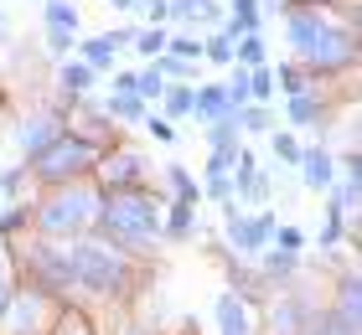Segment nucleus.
Returning <instances> with one entry per match:
<instances>
[{
	"mask_svg": "<svg viewBox=\"0 0 362 335\" xmlns=\"http://www.w3.org/2000/svg\"><path fill=\"white\" fill-rule=\"evenodd\" d=\"M166 109H171V114H187V109H192V93H187V88H166Z\"/></svg>",
	"mask_w": 362,
	"mask_h": 335,
	"instance_id": "nucleus-24",
	"label": "nucleus"
},
{
	"mask_svg": "<svg viewBox=\"0 0 362 335\" xmlns=\"http://www.w3.org/2000/svg\"><path fill=\"white\" fill-rule=\"evenodd\" d=\"M285 31H290L295 52H300L305 62H316V67L352 62V31H341L337 21H326V11H290Z\"/></svg>",
	"mask_w": 362,
	"mask_h": 335,
	"instance_id": "nucleus-1",
	"label": "nucleus"
},
{
	"mask_svg": "<svg viewBox=\"0 0 362 335\" xmlns=\"http://www.w3.org/2000/svg\"><path fill=\"white\" fill-rule=\"evenodd\" d=\"M166 11L187 16V21H197V16H212V6H207V0H176V6H166Z\"/></svg>",
	"mask_w": 362,
	"mask_h": 335,
	"instance_id": "nucleus-18",
	"label": "nucleus"
},
{
	"mask_svg": "<svg viewBox=\"0 0 362 335\" xmlns=\"http://www.w3.org/2000/svg\"><path fill=\"white\" fill-rule=\"evenodd\" d=\"M207 57H212V62H228V57H233V37H212Z\"/></svg>",
	"mask_w": 362,
	"mask_h": 335,
	"instance_id": "nucleus-26",
	"label": "nucleus"
},
{
	"mask_svg": "<svg viewBox=\"0 0 362 335\" xmlns=\"http://www.w3.org/2000/svg\"><path fill=\"white\" fill-rule=\"evenodd\" d=\"M166 47L176 57H197V52H202V42H192V37H166Z\"/></svg>",
	"mask_w": 362,
	"mask_h": 335,
	"instance_id": "nucleus-23",
	"label": "nucleus"
},
{
	"mask_svg": "<svg viewBox=\"0 0 362 335\" xmlns=\"http://www.w3.org/2000/svg\"><path fill=\"white\" fill-rule=\"evenodd\" d=\"M135 47H140V52H145V57H156V52H166V31H160V26H156V31H145V37H140Z\"/></svg>",
	"mask_w": 362,
	"mask_h": 335,
	"instance_id": "nucleus-20",
	"label": "nucleus"
},
{
	"mask_svg": "<svg viewBox=\"0 0 362 335\" xmlns=\"http://www.w3.org/2000/svg\"><path fill=\"white\" fill-rule=\"evenodd\" d=\"M300 165H305V181L316 191H326L337 181V165H332V155H326V150H300Z\"/></svg>",
	"mask_w": 362,
	"mask_h": 335,
	"instance_id": "nucleus-12",
	"label": "nucleus"
},
{
	"mask_svg": "<svg viewBox=\"0 0 362 335\" xmlns=\"http://www.w3.org/2000/svg\"><path fill=\"white\" fill-rule=\"evenodd\" d=\"M341 325H347V330H357V279H347V284H341Z\"/></svg>",
	"mask_w": 362,
	"mask_h": 335,
	"instance_id": "nucleus-16",
	"label": "nucleus"
},
{
	"mask_svg": "<svg viewBox=\"0 0 362 335\" xmlns=\"http://www.w3.org/2000/svg\"><path fill=\"white\" fill-rule=\"evenodd\" d=\"M124 42H135L129 31H109V37H93V42H83V62L88 67H109V57L119 52Z\"/></svg>",
	"mask_w": 362,
	"mask_h": 335,
	"instance_id": "nucleus-11",
	"label": "nucleus"
},
{
	"mask_svg": "<svg viewBox=\"0 0 362 335\" xmlns=\"http://www.w3.org/2000/svg\"><path fill=\"white\" fill-rule=\"evenodd\" d=\"M11 299H16V289H11V268H6V258H0V320L11 315Z\"/></svg>",
	"mask_w": 362,
	"mask_h": 335,
	"instance_id": "nucleus-19",
	"label": "nucleus"
},
{
	"mask_svg": "<svg viewBox=\"0 0 362 335\" xmlns=\"http://www.w3.org/2000/svg\"><path fill=\"white\" fill-rule=\"evenodd\" d=\"M93 217H98V196L88 186H78V181H62L37 207V227L42 232H83Z\"/></svg>",
	"mask_w": 362,
	"mask_h": 335,
	"instance_id": "nucleus-3",
	"label": "nucleus"
},
{
	"mask_svg": "<svg viewBox=\"0 0 362 335\" xmlns=\"http://www.w3.org/2000/svg\"><path fill=\"white\" fill-rule=\"evenodd\" d=\"M274 248H290V253H295V248H300V232H295V227H285V232H279V243Z\"/></svg>",
	"mask_w": 362,
	"mask_h": 335,
	"instance_id": "nucleus-31",
	"label": "nucleus"
},
{
	"mask_svg": "<svg viewBox=\"0 0 362 335\" xmlns=\"http://www.w3.org/2000/svg\"><path fill=\"white\" fill-rule=\"evenodd\" d=\"M98 222H104V232H109V238H119V243H151L160 232V212H156L151 196L119 191L104 212H98Z\"/></svg>",
	"mask_w": 362,
	"mask_h": 335,
	"instance_id": "nucleus-2",
	"label": "nucleus"
},
{
	"mask_svg": "<svg viewBox=\"0 0 362 335\" xmlns=\"http://www.w3.org/2000/svg\"><path fill=\"white\" fill-rule=\"evenodd\" d=\"M192 109L202 114V119H228V114H238L233 104H228V88H202V93H192Z\"/></svg>",
	"mask_w": 362,
	"mask_h": 335,
	"instance_id": "nucleus-13",
	"label": "nucleus"
},
{
	"mask_svg": "<svg viewBox=\"0 0 362 335\" xmlns=\"http://www.w3.org/2000/svg\"><path fill=\"white\" fill-rule=\"evenodd\" d=\"M305 335H357V330H347V325H332V320H326V325H310Z\"/></svg>",
	"mask_w": 362,
	"mask_h": 335,
	"instance_id": "nucleus-29",
	"label": "nucleus"
},
{
	"mask_svg": "<svg viewBox=\"0 0 362 335\" xmlns=\"http://www.w3.org/2000/svg\"><path fill=\"white\" fill-rule=\"evenodd\" d=\"M57 134H62L57 114H31V119L21 124V150H31V155H37V150H47Z\"/></svg>",
	"mask_w": 362,
	"mask_h": 335,
	"instance_id": "nucleus-10",
	"label": "nucleus"
},
{
	"mask_svg": "<svg viewBox=\"0 0 362 335\" xmlns=\"http://www.w3.org/2000/svg\"><path fill=\"white\" fill-rule=\"evenodd\" d=\"M259 57H264V47H259V31H249V37H243V62L259 67Z\"/></svg>",
	"mask_w": 362,
	"mask_h": 335,
	"instance_id": "nucleus-27",
	"label": "nucleus"
},
{
	"mask_svg": "<svg viewBox=\"0 0 362 335\" xmlns=\"http://www.w3.org/2000/svg\"><path fill=\"white\" fill-rule=\"evenodd\" d=\"M119 119H140V93H114V104H109Z\"/></svg>",
	"mask_w": 362,
	"mask_h": 335,
	"instance_id": "nucleus-17",
	"label": "nucleus"
},
{
	"mask_svg": "<svg viewBox=\"0 0 362 335\" xmlns=\"http://www.w3.org/2000/svg\"><path fill=\"white\" fill-rule=\"evenodd\" d=\"M104 176L114 181V186H135V181H140V155H114L104 165Z\"/></svg>",
	"mask_w": 362,
	"mask_h": 335,
	"instance_id": "nucleus-14",
	"label": "nucleus"
},
{
	"mask_svg": "<svg viewBox=\"0 0 362 335\" xmlns=\"http://www.w3.org/2000/svg\"><path fill=\"white\" fill-rule=\"evenodd\" d=\"M88 83H93V67L88 62H68V67H62V88H68V93H83Z\"/></svg>",
	"mask_w": 362,
	"mask_h": 335,
	"instance_id": "nucleus-15",
	"label": "nucleus"
},
{
	"mask_svg": "<svg viewBox=\"0 0 362 335\" xmlns=\"http://www.w3.org/2000/svg\"><path fill=\"white\" fill-rule=\"evenodd\" d=\"M151 134H156V140H176V129H171V119H151Z\"/></svg>",
	"mask_w": 362,
	"mask_h": 335,
	"instance_id": "nucleus-30",
	"label": "nucleus"
},
{
	"mask_svg": "<svg viewBox=\"0 0 362 335\" xmlns=\"http://www.w3.org/2000/svg\"><path fill=\"white\" fill-rule=\"evenodd\" d=\"M93 155H98L93 145L57 134V140L47 145V150H37V165H31V171H37L42 181H73L78 171H88V165H93Z\"/></svg>",
	"mask_w": 362,
	"mask_h": 335,
	"instance_id": "nucleus-5",
	"label": "nucleus"
},
{
	"mask_svg": "<svg viewBox=\"0 0 362 335\" xmlns=\"http://www.w3.org/2000/svg\"><path fill=\"white\" fill-rule=\"evenodd\" d=\"M274 155L285 160V165H295V160H300V145H295L290 134H274Z\"/></svg>",
	"mask_w": 362,
	"mask_h": 335,
	"instance_id": "nucleus-21",
	"label": "nucleus"
},
{
	"mask_svg": "<svg viewBox=\"0 0 362 335\" xmlns=\"http://www.w3.org/2000/svg\"><path fill=\"white\" fill-rule=\"evenodd\" d=\"M31 268H37V289H68L73 268H68V248H31Z\"/></svg>",
	"mask_w": 362,
	"mask_h": 335,
	"instance_id": "nucleus-6",
	"label": "nucleus"
},
{
	"mask_svg": "<svg viewBox=\"0 0 362 335\" xmlns=\"http://www.w3.org/2000/svg\"><path fill=\"white\" fill-rule=\"evenodd\" d=\"M218 330L223 335H249L254 330V315L238 294H218Z\"/></svg>",
	"mask_w": 362,
	"mask_h": 335,
	"instance_id": "nucleus-9",
	"label": "nucleus"
},
{
	"mask_svg": "<svg viewBox=\"0 0 362 335\" xmlns=\"http://www.w3.org/2000/svg\"><path fill=\"white\" fill-rule=\"evenodd\" d=\"M238 129H269V114L264 109H243V124Z\"/></svg>",
	"mask_w": 362,
	"mask_h": 335,
	"instance_id": "nucleus-28",
	"label": "nucleus"
},
{
	"mask_svg": "<svg viewBox=\"0 0 362 335\" xmlns=\"http://www.w3.org/2000/svg\"><path fill=\"white\" fill-rule=\"evenodd\" d=\"M254 21H259L254 0H233V26H249V31H254Z\"/></svg>",
	"mask_w": 362,
	"mask_h": 335,
	"instance_id": "nucleus-22",
	"label": "nucleus"
},
{
	"mask_svg": "<svg viewBox=\"0 0 362 335\" xmlns=\"http://www.w3.org/2000/svg\"><path fill=\"white\" fill-rule=\"evenodd\" d=\"M73 31H78V11L68 0H47V47H52V52H68Z\"/></svg>",
	"mask_w": 362,
	"mask_h": 335,
	"instance_id": "nucleus-7",
	"label": "nucleus"
},
{
	"mask_svg": "<svg viewBox=\"0 0 362 335\" xmlns=\"http://www.w3.org/2000/svg\"><path fill=\"white\" fill-rule=\"evenodd\" d=\"M52 335H93V330H88V320H83V315H68V320H62Z\"/></svg>",
	"mask_w": 362,
	"mask_h": 335,
	"instance_id": "nucleus-25",
	"label": "nucleus"
},
{
	"mask_svg": "<svg viewBox=\"0 0 362 335\" xmlns=\"http://www.w3.org/2000/svg\"><path fill=\"white\" fill-rule=\"evenodd\" d=\"M269 232H274L269 217H228V238H233V243L243 248V253H259Z\"/></svg>",
	"mask_w": 362,
	"mask_h": 335,
	"instance_id": "nucleus-8",
	"label": "nucleus"
},
{
	"mask_svg": "<svg viewBox=\"0 0 362 335\" xmlns=\"http://www.w3.org/2000/svg\"><path fill=\"white\" fill-rule=\"evenodd\" d=\"M68 268H73V284H83V289H93V294H114L124 284V258L114 253L109 243L68 248Z\"/></svg>",
	"mask_w": 362,
	"mask_h": 335,
	"instance_id": "nucleus-4",
	"label": "nucleus"
},
{
	"mask_svg": "<svg viewBox=\"0 0 362 335\" xmlns=\"http://www.w3.org/2000/svg\"><path fill=\"white\" fill-rule=\"evenodd\" d=\"M109 6H135V0H109Z\"/></svg>",
	"mask_w": 362,
	"mask_h": 335,
	"instance_id": "nucleus-32",
	"label": "nucleus"
}]
</instances>
